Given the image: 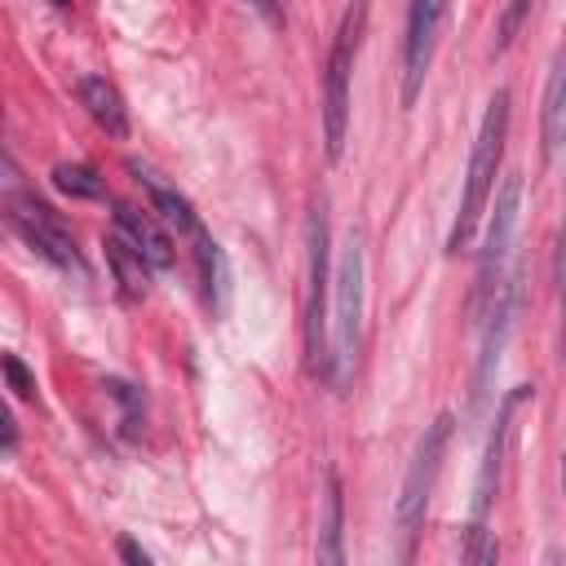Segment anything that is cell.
<instances>
[{"label": "cell", "instance_id": "1", "mask_svg": "<svg viewBox=\"0 0 566 566\" xmlns=\"http://www.w3.org/2000/svg\"><path fill=\"white\" fill-rule=\"evenodd\" d=\"M509 88H495L491 102H486V115L478 124V137H473V150H469V168H464V190H460V208H455V221H451V234H447V256H460L495 195V172H500V159H504V137H509Z\"/></svg>", "mask_w": 566, "mask_h": 566}, {"label": "cell", "instance_id": "2", "mask_svg": "<svg viewBox=\"0 0 566 566\" xmlns=\"http://www.w3.org/2000/svg\"><path fill=\"white\" fill-rule=\"evenodd\" d=\"M332 389H349L358 349H363V310H367V252L363 234L349 230L340 261H336V283H332Z\"/></svg>", "mask_w": 566, "mask_h": 566}, {"label": "cell", "instance_id": "3", "mask_svg": "<svg viewBox=\"0 0 566 566\" xmlns=\"http://www.w3.org/2000/svg\"><path fill=\"white\" fill-rule=\"evenodd\" d=\"M4 221H9L13 234H18L35 256H44L49 265L84 274L75 234L66 230V221H62L44 199H35L31 190L18 186V172H13V159H9V155H4Z\"/></svg>", "mask_w": 566, "mask_h": 566}, {"label": "cell", "instance_id": "4", "mask_svg": "<svg viewBox=\"0 0 566 566\" xmlns=\"http://www.w3.org/2000/svg\"><path fill=\"white\" fill-rule=\"evenodd\" d=\"M332 230L327 203L310 212V292H305V358L318 380L332 376Z\"/></svg>", "mask_w": 566, "mask_h": 566}, {"label": "cell", "instance_id": "5", "mask_svg": "<svg viewBox=\"0 0 566 566\" xmlns=\"http://www.w3.org/2000/svg\"><path fill=\"white\" fill-rule=\"evenodd\" d=\"M531 394H535L531 385H517L509 398H500V411H495V424H491V438H486V451H482V464H478V482H473V509H469V531H464V557L469 562H495V544H491L486 526H491V509H495V491H500L509 424H513V411Z\"/></svg>", "mask_w": 566, "mask_h": 566}, {"label": "cell", "instance_id": "6", "mask_svg": "<svg viewBox=\"0 0 566 566\" xmlns=\"http://www.w3.org/2000/svg\"><path fill=\"white\" fill-rule=\"evenodd\" d=\"M367 31V0H354L336 27L332 53H327V71H323V146L327 159H340L345 150V133H349V75H354V57Z\"/></svg>", "mask_w": 566, "mask_h": 566}, {"label": "cell", "instance_id": "7", "mask_svg": "<svg viewBox=\"0 0 566 566\" xmlns=\"http://www.w3.org/2000/svg\"><path fill=\"white\" fill-rule=\"evenodd\" d=\"M451 411H442L416 442L411 451V464L402 473V491H398V504H394V522H398V535H402V553L398 557H411V539L420 535V522H424V509H429V495H433V482L442 473V455H447V442H451Z\"/></svg>", "mask_w": 566, "mask_h": 566}, {"label": "cell", "instance_id": "8", "mask_svg": "<svg viewBox=\"0 0 566 566\" xmlns=\"http://www.w3.org/2000/svg\"><path fill=\"white\" fill-rule=\"evenodd\" d=\"M517 217H522V177L509 172L495 195H491V226H486V239H482V256H478V292H473V314L478 323L491 314L509 270V252H513V234H517Z\"/></svg>", "mask_w": 566, "mask_h": 566}, {"label": "cell", "instance_id": "9", "mask_svg": "<svg viewBox=\"0 0 566 566\" xmlns=\"http://www.w3.org/2000/svg\"><path fill=\"white\" fill-rule=\"evenodd\" d=\"M442 22V0H407V44H402V106H416L429 62H433V40Z\"/></svg>", "mask_w": 566, "mask_h": 566}, {"label": "cell", "instance_id": "10", "mask_svg": "<svg viewBox=\"0 0 566 566\" xmlns=\"http://www.w3.org/2000/svg\"><path fill=\"white\" fill-rule=\"evenodd\" d=\"M539 142H544V159L553 164L566 150V44L553 57L548 84H544V106H539Z\"/></svg>", "mask_w": 566, "mask_h": 566}, {"label": "cell", "instance_id": "11", "mask_svg": "<svg viewBox=\"0 0 566 566\" xmlns=\"http://www.w3.org/2000/svg\"><path fill=\"white\" fill-rule=\"evenodd\" d=\"M75 93H80L84 111L93 115V124H97V128H106V137H115V142H124V137H128V106H124L119 88H115L106 75H80Z\"/></svg>", "mask_w": 566, "mask_h": 566}, {"label": "cell", "instance_id": "12", "mask_svg": "<svg viewBox=\"0 0 566 566\" xmlns=\"http://www.w3.org/2000/svg\"><path fill=\"white\" fill-rule=\"evenodd\" d=\"M115 226H119L124 239H133V243L146 252V261H150L155 270H168V265H172V239H168V230H164L150 212H142V208H133V203H115Z\"/></svg>", "mask_w": 566, "mask_h": 566}, {"label": "cell", "instance_id": "13", "mask_svg": "<svg viewBox=\"0 0 566 566\" xmlns=\"http://www.w3.org/2000/svg\"><path fill=\"white\" fill-rule=\"evenodd\" d=\"M106 265H111V274H115V283H119V292L128 296V301H142L146 292H150V261H146V252L133 243V239H124V234H106Z\"/></svg>", "mask_w": 566, "mask_h": 566}, {"label": "cell", "instance_id": "14", "mask_svg": "<svg viewBox=\"0 0 566 566\" xmlns=\"http://www.w3.org/2000/svg\"><path fill=\"white\" fill-rule=\"evenodd\" d=\"M345 526V495H340V478L336 469H327V495H323V531H318V557L323 562H345V544H340V531Z\"/></svg>", "mask_w": 566, "mask_h": 566}, {"label": "cell", "instance_id": "15", "mask_svg": "<svg viewBox=\"0 0 566 566\" xmlns=\"http://www.w3.org/2000/svg\"><path fill=\"white\" fill-rule=\"evenodd\" d=\"M53 186L71 199H106V181L88 168V164H57L53 168Z\"/></svg>", "mask_w": 566, "mask_h": 566}, {"label": "cell", "instance_id": "16", "mask_svg": "<svg viewBox=\"0 0 566 566\" xmlns=\"http://www.w3.org/2000/svg\"><path fill=\"white\" fill-rule=\"evenodd\" d=\"M531 9H535V0H509V4H504L500 22H495V57L509 53V44L517 40V31H522V22L531 18Z\"/></svg>", "mask_w": 566, "mask_h": 566}, {"label": "cell", "instance_id": "17", "mask_svg": "<svg viewBox=\"0 0 566 566\" xmlns=\"http://www.w3.org/2000/svg\"><path fill=\"white\" fill-rule=\"evenodd\" d=\"M4 380H9L13 398H35V376L22 367V358H18V354H4Z\"/></svg>", "mask_w": 566, "mask_h": 566}, {"label": "cell", "instance_id": "18", "mask_svg": "<svg viewBox=\"0 0 566 566\" xmlns=\"http://www.w3.org/2000/svg\"><path fill=\"white\" fill-rule=\"evenodd\" d=\"M119 557H124V562H133V566H150V553H146L137 539H128V535L119 539Z\"/></svg>", "mask_w": 566, "mask_h": 566}, {"label": "cell", "instance_id": "19", "mask_svg": "<svg viewBox=\"0 0 566 566\" xmlns=\"http://www.w3.org/2000/svg\"><path fill=\"white\" fill-rule=\"evenodd\" d=\"M248 4H252L270 27H283V0H248Z\"/></svg>", "mask_w": 566, "mask_h": 566}, {"label": "cell", "instance_id": "20", "mask_svg": "<svg viewBox=\"0 0 566 566\" xmlns=\"http://www.w3.org/2000/svg\"><path fill=\"white\" fill-rule=\"evenodd\" d=\"M13 447H18V420L4 416V455H13Z\"/></svg>", "mask_w": 566, "mask_h": 566}, {"label": "cell", "instance_id": "21", "mask_svg": "<svg viewBox=\"0 0 566 566\" xmlns=\"http://www.w3.org/2000/svg\"><path fill=\"white\" fill-rule=\"evenodd\" d=\"M566 270V217H562V239H557V274Z\"/></svg>", "mask_w": 566, "mask_h": 566}, {"label": "cell", "instance_id": "22", "mask_svg": "<svg viewBox=\"0 0 566 566\" xmlns=\"http://www.w3.org/2000/svg\"><path fill=\"white\" fill-rule=\"evenodd\" d=\"M49 4H71V0H49Z\"/></svg>", "mask_w": 566, "mask_h": 566}, {"label": "cell", "instance_id": "23", "mask_svg": "<svg viewBox=\"0 0 566 566\" xmlns=\"http://www.w3.org/2000/svg\"><path fill=\"white\" fill-rule=\"evenodd\" d=\"M562 478H566V469H562Z\"/></svg>", "mask_w": 566, "mask_h": 566}]
</instances>
